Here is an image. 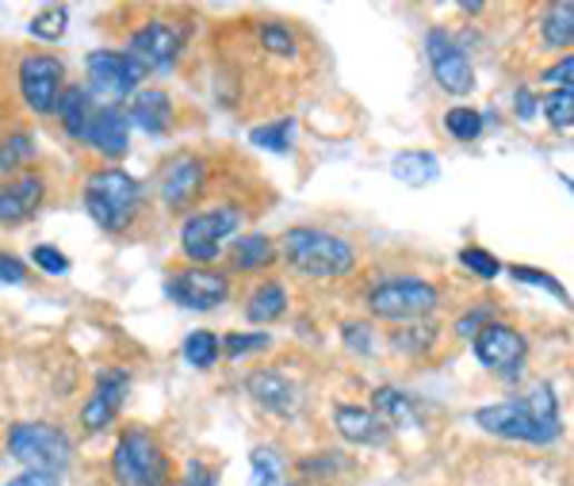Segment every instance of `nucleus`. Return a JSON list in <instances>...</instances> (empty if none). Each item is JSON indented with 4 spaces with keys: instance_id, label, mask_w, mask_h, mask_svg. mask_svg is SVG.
Wrapping results in <instances>:
<instances>
[{
    "instance_id": "obj_1",
    "label": "nucleus",
    "mask_w": 574,
    "mask_h": 486,
    "mask_svg": "<svg viewBox=\"0 0 574 486\" xmlns=\"http://www.w3.org/2000/svg\"><path fill=\"white\" fill-rule=\"evenodd\" d=\"M284 260L295 276L315 284L349 280L356 272V249L342 234L318 227H295L284 234Z\"/></svg>"
},
{
    "instance_id": "obj_2",
    "label": "nucleus",
    "mask_w": 574,
    "mask_h": 486,
    "mask_svg": "<svg viewBox=\"0 0 574 486\" xmlns=\"http://www.w3.org/2000/svg\"><path fill=\"white\" fill-rule=\"evenodd\" d=\"M85 211L100 230L108 234H123L130 222L138 219V207H142V188L138 180L123 169H96L85 177Z\"/></svg>"
},
{
    "instance_id": "obj_3",
    "label": "nucleus",
    "mask_w": 574,
    "mask_h": 486,
    "mask_svg": "<svg viewBox=\"0 0 574 486\" xmlns=\"http://www.w3.org/2000/svg\"><path fill=\"white\" fill-rule=\"evenodd\" d=\"M111 479L119 486H172V464L150 429H123L111 453Z\"/></svg>"
},
{
    "instance_id": "obj_4",
    "label": "nucleus",
    "mask_w": 574,
    "mask_h": 486,
    "mask_svg": "<svg viewBox=\"0 0 574 486\" xmlns=\"http://www.w3.org/2000/svg\"><path fill=\"white\" fill-rule=\"evenodd\" d=\"M8 456L23 464V472L39 475H62L73 459V445L58 425L50 421H16L8 429Z\"/></svg>"
},
{
    "instance_id": "obj_5",
    "label": "nucleus",
    "mask_w": 574,
    "mask_h": 486,
    "mask_svg": "<svg viewBox=\"0 0 574 486\" xmlns=\"http://www.w3.org/2000/svg\"><path fill=\"white\" fill-rule=\"evenodd\" d=\"M441 307V288L422 276H390L368 291V310L383 323H425Z\"/></svg>"
},
{
    "instance_id": "obj_6",
    "label": "nucleus",
    "mask_w": 574,
    "mask_h": 486,
    "mask_svg": "<svg viewBox=\"0 0 574 486\" xmlns=\"http://www.w3.org/2000/svg\"><path fill=\"white\" fill-rule=\"evenodd\" d=\"M241 230V211L234 204H215L207 211H196L180 227V249L191 265H211L222 254L226 241H234Z\"/></svg>"
},
{
    "instance_id": "obj_7",
    "label": "nucleus",
    "mask_w": 574,
    "mask_h": 486,
    "mask_svg": "<svg viewBox=\"0 0 574 486\" xmlns=\"http://www.w3.org/2000/svg\"><path fill=\"white\" fill-rule=\"evenodd\" d=\"M472 421L478 425L483 433L491 437H502V440H517V445H555L563 437L560 429L544 425L528 410V403H491V406H478L472 414Z\"/></svg>"
},
{
    "instance_id": "obj_8",
    "label": "nucleus",
    "mask_w": 574,
    "mask_h": 486,
    "mask_svg": "<svg viewBox=\"0 0 574 486\" xmlns=\"http://www.w3.org/2000/svg\"><path fill=\"white\" fill-rule=\"evenodd\" d=\"M425 58H429V73L448 97H472L475 92V66L459 39H452L445 28L425 31Z\"/></svg>"
},
{
    "instance_id": "obj_9",
    "label": "nucleus",
    "mask_w": 574,
    "mask_h": 486,
    "mask_svg": "<svg viewBox=\"0 0 574 486\" xmlns=\"http://www.w3.org/2000/svg\"><path fill=\"white\" fill-rule=\"evenodd\" d=\"M165 295H169L177 307L207 315V310H219L222 302L230 299V276L215 272V268L207 265H191V268H180V272L165 284Z\"/></svg>"
},
{
    "instance_id": "obj_10",
    "label": "nucleus",
    "mask_w": 574,
    "mask_h": 486,
    "mask_svg": "<svg viewBox=\"0 0 574 486\" xmlns=\"http://www.w3.org/2000/svg\"><path fill=\"white\" fill-rule=\"evenodd\" d=\"M16 81H20V97L28 100V108L50 116L58 111V100L66 92V66L55 54H31L16 69Z\"/></svg>"
},
{
    "instance_id": "obj_11",
    "label": "nucleus",
    "mask_w": 574,
    "mask_h": 486,
    "mask_svg": "<svg viewBox=\"0 0 574 486\" xmlns=\"http://www.w3.org/2000/svg\"><path fill=\"white\" fill-rule=\"evenodd\" d=\"M472 349H475V360L483 364L486 371L513 379L528 360V337L509 323H491L472 341Z\"/></svg>"
},
{
    "instance_id": "obj_12",
    "label": "nucleus",
    "mask_w": 574,
    "mask_h": 486,
    "mask_svg": "<svg viewBox=\"0 0 574 486\" xmlns=\"http://www.w3.org/2000/svg\"><path fill=\"white\" fill-rule=\"evenodd\" d=\"M180 47H185V31L172 20H146L142 28L130 34L127 54L135 58L146 73H165V69L177 66Z\"/></svg>"
},
{
    "instance_id": "obj_13",
    "label": "nucleus",
    "mask_w": 574,
    "mask_h": 486,
    "mask_svg": "<svg viewBox=\"0 0 574 486\" xmlns=\"http://www.w3.org/2000/svg\"><path fill=\"white\" fill-rule=\"evenodd\" d=\"M146 81V69L127 54H116V50H96L89 54V85L100 97H108L111 103L127 100V97H138V85Z\"/></svg>"
},
{
    "instance_id": "obj_14",
    "label": "nucleus",
    "mask_w": 574,
    "mask_h": 486,
    "mask_svg": "<svg viewBox=\"0 0 574 486\" xmlns=\"http://www.w3.org/2000/svg\"><path fill=\"white\" fill-rule=\"evenodd\" d=\"M207 188V161L196 153H177L161 169V204L169 211H188Z\"/></svg>"
},
{
    "instance_id": "obj_15",
    "label": "nucleus",
    "mask_w": 574,
    "mask_h": 486,
    "mask_svg": "<svg viewBox=\"0 0 574 486\" xmlns=\"http://www.w3.org/2000/svg\"><path fill=\"white\" fill-rule=\"evenodd\" d=\"M81 142L92 146L96 153H103L108 161L123 158L130 146V116L119 103H100V108H92Z\"/></svg>"
},
{
    "instance_id": "obj_16",
    "label": "nucleus",
    "mask_w": 574,
    "mask_h": 486,
    "mask_svg": "<svg viewBox=\"0 0 574 486\" xmlns=\"http://www.w3.org/2000/svg\"><path fill=\"white\" fill-rule=\"evenodd\" d=\"M246 390L249 398L260 406V410L276 414V418H295L299 410V387L276 368H257L246 376Z\"/></svg>"
},
{
    "instance_id": "obj_17",
    "label": "nucleus",
    "mask_w": 574,
    "mask_h": 486,
    "mask_svg": "<svg viewBox=\"0 0 574 486\" xmlns=\"http://www.w3.org/2000/svg\"><path fill=\"white\" fill-rule=\"evenodd\" d=\"M47 199V185L34 172H20V177L0 185V227H20L28 222Z\"/></svg>"
},
{
    "instance_id": "obj_18",
    "label": "nucleus",
    "mask_w": 574,
    "mask_h": 486,
    "mask_svg": "<svg viewBox=\"0 0 574 486\" xmlns=\"http://www.w3.org/2000/svg\"><path fill=\"white\" fill-rule=\"evenodd\" d=\"M334 429L342 433L349 445H383L390 437V429L383 425L372 406H353V403H337L334 406Z\"/></svg>"
},
{
    "instance_id": "obj_19",
    "label": "nucleus",
    "mask_w": 574,
    "mask_h": 486,
    "mask_svg": "<svg viewBox=\"0 0 574 486\" xmlns=\"http://www.w3.org/2000/svg\"><path fill=\"white\" fill-rule=\"evenodd\" d=\"M372 414L387 425V429H417L422 425V406L403 387H376L372 390Z\"/></svg>"
},
{
    "instance_id": "obj_20",
    "label": "nucleus",
    "mask_w": 574,
    "mask_h": 486,
    "mask_svg": "<svg viewBox=\"0 0 574 486\" xmlns=\"http://www.w3.org/2000/svg\"><path fill=\"white\" fill-rule=\"evenodd\" d=\"M130 123H135L142 135H150V138H161V135H169V127H172V100H169V92H161V89H142L135 100H130Z\"/></svg>"
},
{
    "instance_id": "obj_21",
    "label": "nucleus",
    "mask_w": 574,
    "mask_h": 486,
    "mask_svg": "<svg viewBox=\"0 0 574 486\" xmlns=\"http://www.w3.org/2000/svg\"><path fill=\"white\" fill-rule=\"evenodd\" d=\"M276 260V241L268 234H238L230 241V268L241 276H254V272H265L273 268Z\"/></svg>"
},
{
    "instance_id": "obj_22",
    "label": "nucleus",
    "mask_w": 574,
    "mask_h": 486,
    "mask_svg": "<svg viewBox=\"0 0 574 486\" xmlns=\"http://www.w3.org/2000/svg\"><path fill=\"white\" fill-rule=\"evenodd\" d=\"M287 310V288L280 280H260L246 299V318L254 326H273L280 323Z\"/></svg>"
},
{
    "instance_id": "obj_23",
    "label": "nucleus",
    "mask_w": 574,
    "mask_h": 486,
    "mask_svg": "<svg viewBox=\"0 0 574 486\" xmlns=\"http://www.w3.org/2000/svg\"><path fill=\"white\" fill-rule=\"evenodd\" d=\"M541 42L552 50H571L574 47V0H555L541 12Z\"/></svg>"
},
{
    "instance_id": "obj_24",
    "label": "nucleus",
    "mask_w": 574,
    "mask_h": 486,
    "mask_svg": "<svg viewBox=\"0 0 574 486\" xmlns=\"http://www.w3.org/2000/svg\"><path fill=\"white\" fill-rule=\"evenodd\" d=\"M92 92L85 89V85H66L62 100H58V123H62V130L69 138H77L81 142L85 138V127H89V116H92Z\"/></svg>"
},
{
    "instance_id": "obj_25",
    "label": "nucleus",
    "mask_w": 574,
    "mask_h": 486,
    "mask_svg": "<svg viewBox=\"0 0 574 486\" xmlns=\"http://www.w3.org/2000/svg\"><path fill=\"white\" fill-rule=\"evenodd\" d=\"M390 177L403 180L410 188H422V185H433L441 177V161L437 153L429 150H403L395 161H390Z\"/></svg>"
},
{
    "instance_id": "obj_26",
    "label": "nucleus",
    "mask_w": 574,
    "mask_h": 486,
    "mask_svg": "<svg viewBox=\"0 0 574 486\" xmlns=\"http://www.w3.org/2000/svg\"><path fill=\"white\" fill-rule=\"evenodd\" d=\"M433 345H437V326L425 318V323H410V326H398L395 334H390V349L406 353V357H425V353H433Z\"/></svg>"
},
{
    "instance_id": "obj_27",
    "label": "nucleus",
    "mask_w": 574,
    "mask_h": 486,
    "mask_svg": "<svg viewBox=\"0 0 574 486\" xmlns=\"http://www.w3.org/2000/svg\"><path fill=\"white\" fill-rule=\"evenodd\" d=\"M219 349H222V341L211 334V329H196V334H188L185 337V360L191 364V368H215L219 364Z\"/></svg>"
},
{
    "instance_id": "obj_28",
    "label": "nucleus",
    "mask_w": 574,
    "mask_h": 486,
    "mask_svg": "<svg viewBox=\"0 0 574 486\" xmlns=\"http://www.w3.org/2000/svg\"><path fill=\"white\" fill-rule=\"evenodd\" d=\"M291 138H295V119L291 116L249 130V142H254L257 150H273V153H287V150H291Z\"/></svg>"
},
{
    "instance_id": "obj_29",
    "label": "nucleus",
    "mask_w": 574,
    "mask_h": 486,
    "mask_svg": "<svg viewBox=\"0 0 574 486\" xmlns=\"http://www.w3.org/2000/svg\"><path fill=\"white\" fill-rule=\"evenodd\" d=\"M445 130L456 142H478L483 138V111H475V108H448L445 111Z\"/></svg>"
},
{
    "instance_id": "obj_30",
    "label": "nucleus",
    "mask_w": 574,
    "mask_h": 486,
    "mask_svg": "<svg viewBox=\"0 0 574 486\" xmlns=\"http://www.w3.org/2000/svg\"><path fill=\"white\" fill-rule=\"evenodd\" d=\"M69 28V12L62 4H47V8H39V12L31 16V23H28V31L34 34V39H42V42H55V39H62Z\"/></svg>"
},
{
    "instance_id": "obj_31",
    "label": "nucleus",
    "mask_w": 574,
    "mask_h": 486,
    "mask_svg": "<svg viewBox=\"0 0 574 486\" xmlns=\"http://www.w3.org/2000/svg\"><path fill=\"white\" fill-rule=\"evenodd\" d=\"M31 158H34V138L23 135V130H16V135H8L0 142V172H20Z\"/></svg>"
},
{
    "instance_id": "obj_32",
    "label": "nucleus",
    "mask_w": 574,
    "mask_h": 486,
    "mask_svg": "<svg viewBox=\"0 0 574 486\" xmlns=\"http://www.w3.org/2000/svg\"><path fill=\"white\" fill-rule=\"evenodd\" d=\"M342 472H349V459L337 453H315V456L299 459V475H307L310 483H329Z\"/></svg>"
},
{
    "instance_id": "obj_33",
    "label": "nucleus",
    "mask_w": 574,
    "mask_h": 486,
    "mask_svg": "<svg viewBox=\"0 0 574 486\" xmlns=\"http://www.w3.org/2000/svg\"><path fill=\"white\" fill-rule=\"evenodd\" d=\"M541 116L547 119V127L555 130H574V92H547L541 100Z\"/></svg>"
},
{
    "instance_id": "obj_34",
    "label": "nucleus",
    "mask_w": 574,
    "mask_h": 486,
    "mask_svg": "<svg viewBox=\"0 0 574 486\" xmlns=\"http://www.w3.org/2000/svg\"><path fill=\"white\" fill-rule=\"evenodd\" d=\"M127 390H130V371L127 368H103L100 376H96V384H92V395H100L103 403H111L116 410L123 406Z\"/></svg>"
},
{
    "instance_id": "obj_35",
    "label": "nucleus",
    "mask_w": 574,
    "mask_h": 486,
    "mask_svg": "<svg viewBox=\"0 0 574 486\" xmlns=\"http://www.w3.org/2000/svg\"><path fill=\"white\" fill-rule=\"evenodd\" d=\"M459 268L475 276V280H494L502 272V260L491 254V249H478V246H467L459 249Z\"/></svg>"
},
{
    "instance_id": "obj_36",
    "label": "nucleus",
    "mask_w": 574,
    "mask_h": 486,
    "mask_svg": "<svg viewBox=\"0 0 574 486\" xmlns=\"http://www.w3.org/2000/svg\"><path fill=\"white\" fill-rule=\"evenodd\" d=\"M249 464H254V486H295V483H284L280 456H276L273 448H254Z\"/></svg>"
},
{
    "instance_id": "obj_37",
    "label": "nucleus",
    "mask_w": 574,
    "mask_h": 486,
    "mask_svg": "<svg viewBox=\"0 0 574 486\" xmlns=\"http://www.w3.org/2000/svg\"><path fill=\"white\" fill-rule=\"evenodd\" d=\"M260 47L268 50V54H280V58H295V50H299V42H295V34L287 23H260Z\"/></svg>"
},
{
    "instance_id": "obj_38",
    "label": "nucleus",
    "mask_w": 574,
    "mask_h": 486,
    "mask_svg": "<svg viewBox=\"0 0 574 486\" xmlns=\"http://www.w3.org/2000/svg\"><path fill=\"white\" fill-rule=\"evenodd\" d=\"M509 276H513V280H517V284H528V288H544V291H552L560 302H571V299H567V288H563V284L555 280V276L541 272V268H528V265H509Z\"/></svg>"
},
{
    "instance_id": "obj_39",
    "label": "nucleus",
    "mask_w": 574,
    "mask_h": 486,
    "mask_svg": "<svg viewBox=\"0 0 574 486\" xmlns=\"http://www.w3.org/2000/svg\"><path fill=\"white\" fill-rule=\"evenodd\" d=\"M116 406L111 403H103L100 395H89V403L81 406V429L85 433H103L111 421H116Z\"/></svg>"
},
{
    "instance_id": "obj_40",
    "label": "nucleus",
    "mask_w": 574,
    "mask_h": 486,
    "mask_svg": "<svg viewBox=\"0 0 574 486\" xmlns=\"http://www.w3.org/2000/svg\"><path fill=\"white\" fill-rule=\"evenodd\" d=\"M222 349L230 360H241V357H249V353L273 349V337L268 334H230V337H222Z\"/></svg>"
},
{
    "instance_id": "obj_41",
    "label": "nucleus",
    "mask_w": 574,
    "mask_h": 486,
    "mask_svg": "<svg viewBox=\"0 0 574 486\" xmlns=\"http://www.w3.org/2000/svg\"><path fill=\"white\" fill-rule=\"evenodd\" d=\"M342 341L353 357H372L376 353V337H372V323H345Z\"/></svg>"
},
{
    "instance_id": "obj_42",
    "label": "nucleus",
    "mask_w": 574,
    "mask_h": 486,
    "mask_svg": "<svg viewBox=\"0 0 574 486\" xmlns=\"http://www.w3.org/2000/svg\"><path fill=\"white\" fill-rule=\"evenodd\" d=\"M491 323H498V318H494V307H472L467 315L456 318V326L452 329H456V337H464V341H475V337L483 334Z\"/></svg>"
},
{
    "instance_id": "obj_43",
    "label": "nucleus",
    "mask_w": 574,
    "mask_h": 486,
    "mask_svg": "<svg viewBox=\"0 0 574 486\" xmlns=\"http://www.w3.org/2000/svg\"><path fill=\"white\" fill-rule=\"evenodd\" d=\"M541 85H552V92H574V54H563L555 66H547L541 73Z\"/></svg>"
},
{
    "instance_id": "obj_44",
    "label": "nucleus",
    "mask_w": 574,
    "mask_h": 486,
    "mask_svg": "<svg viewBox=\"0 0 574 486\" xmlns=\"http://www.w3.org/2000/svg\"><path fill=\"white\" fill-rule=\"evenodd\" d=\"M31 260H34V265H39L47 276H66V272H69V257L62 254V249H55V246H34Z\"/></svg>"
},
{
    "instance_id": "obj_45",
    "label": "nucleus",
    "mask_w": 574,
    "mask_h": 486,
    "mask_svg": "<svg viewBox=\"0 0 574 486\" xmlns=\"http://www.w3.org/2000/svg\"><path fill=\"white\" fill-rule=\"evenodd\" d=\"M23 280H28L23 260L12 254H0V284H23Z\"/></svg>"
},
{
    "instance_id": "obj_46",
    "label": "nucleus",
    "mask_w": 574,
    "mask_h": 486,
    "mask_svg": "<svg viewBox=\"0 0 574 486\" xmlns=\"http://www.w3.org/2000/svg\"><path fill=\"white\" fill-rule=\"evenodd\" d=\"M180 486H215V472L207 464H199V459H191V464H185V479H180Z\"/></svg>"
},
{
    "instance_id": "obj_47",
    "label": "nucleus",
    "mask_w": 574,
    "mask_h": 486,
    "mask_svg": "<svg viewBox=\"0 0 574 486\" xmlns=\"http://www.w3.org/2000/svg\"><path fill=\"white\" fill-rule=\"evenodd\" d=\"M4 486H58L55 475H39V472H23V475H16L12 483H4Z\"/></svg>"
},
{
    "instance_id": "obj_48",
    "label": "nucleus",
    "mask_w": 574,
    "mask_h": 486,
    "mask_svg": "<svg viewBox=\"0 0 574 486\" xmlns=\"http://www.w3.org/2000/svg\"><path fill=\"white\" fill-rule=\"evenodd\" d=\"M513 100H517V119H525V123H528V119L536 116V97L528 89H517V97H513Z\"/></svg>"
}]
</instances>
